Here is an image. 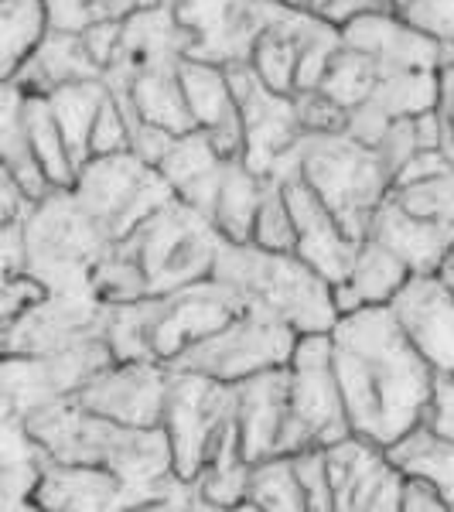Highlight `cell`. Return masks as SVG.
Listing matches in <instances>:
<instances>
[{"label":"cell","mask_w":454,"mask_h":512,"mask_svg":"<svg viewBox=\"0 0 454 512\" xmlns=\"http://www.w3.org/2000/svg\"><path fill=\"white\" fill-rule=\"evenodd\" d=\"M31 506L52 512H120L140 509V495L106 468L38 458Z\"/></svg>","instance_id":"d6986e66"},{"label":"cell","mask_w":454,"mask_h":512,"mask_svg":"<svg viewBox=\"0 0 454 512\" xmlns=\"http://www.w3.org/2000/svg\"><path fill=\"white\" fill-rule=\"evenodd\" d=\"M127 134H130V151H134L140 161L151 164V168H158V161L171 147V140L178 137V134H168V130L154 127V123H144V120L127 123Z\"/></svg>","instance_id":"681fc988"},{"label":"cell","mask_w":454,"mask_h":512,"mask_svg":"<svg viewBox=\"0 0 454 512\" xmlns=\"http://www.w3.org/2000/svg\"><path fill=\"white\" fill-rule=\"evenodd\" d=\"M222 164L226 161L216 154L209 134H205L202 127H195V130H185V134H178L171 140V147L158 161V171L171 185V192L178 195V192H185V188H192L195 181L209 178L212 171H219Z\"/></svg>","instance_id":"d6a6232c"},{"label":"cell","mask_w":454,"mask_h":512,"mask_svg":"<svg viewBox=\"0 0 454 512\" xmlns=\"http://www.w3.org/2000/svg\"><path fill=\"white\" fill-rule=\"evenodd\" d=\"M239 311V301L229 287L205 277L178 291L147 294L140 301L110 304L106 311V345L113 359H147L168 366L171 359L216 332Z\"/></svg>","instance_id":"277c9868"},{"label":"cell","mask_w":454,"mask_h":512,"mask_svg":"<svg viewBox=\"0 0 454 512\" xmlns=\"http://www.w3.org/2000/svg\"><path fill=\"white\" fill-rule=\"evenodd\" d=\"M291 465L297 472V482L308 499V512H328L332 509V485H328L325 468V448H304L291 454Z\"/></svg>","instance_id":"ab89813d"},{"label":"cell","mask_w":454,"mask_h":512,"mask_svg":"<svg viewBox=\"0 0 454 512\" xmlns=\"http://www.w3.org/2000/svg\"><path fill=\"white\" fill-rule=\"evenodd\" d=\"M297 345V332L277 318H267L260 311L239 308L226 325L202 335L188 349H181L168 369L198 373L219 379V383H239L246 376L267 373V369L287 366Z\"/></svg>","instance_id":"8fae6325"},{"label":"cell","mask_w":454,"mask_h":512,"mask_svg":"<svg viewBox=\"0 0 454 512\" xmlns=\"http://www.w3.org/2000/svg\"><path fill=\"white\" fill-rule=\"evenodd\" d=\"M291 99H294V113L304 134H335V130H345V110L335 99H328L321 93V89L291 93Z\"/></svg>","instance_id":"60d3db41"},{"label":"cell","mask_w":454,"mask_h":512,"mask_svg":"<svg viewBox=\"0 0 454 512\" xmlns=\"http://www.w3.org/2000/svg\"><path fill=\"white\" fill-rule=\"evenodd\" d=\"M260 188L263 175L246 168L243 158L226 161L216 205H212V226L219 229V236L226 243H250L253 219H257L260 205Z\"/></svg>","instance_id":"f1b7e54d"},{"label":"cell","mask_w":454,"mask_h":512,"mask_svg":"<svg viewBox=\"0 0 454 512\" xmlns=\"http://www.w3.org/2000/svg\"><path fill=\"white\" fill-rule=\"evenodd\" d=\"M24 274V233L21 222H0V287Z\"/></svg>","instance_id":"816d5d0a"},{"label":"cell","mask_w":454,"mask_h":512,"mask_svg":"<svg viewBox=\"0 0 454 512\" xmlns=\"http://www.w3.org/2000/svg\"><path fill=\"white\" fill-rule=\"evenodd\" d=\"M393 14L420 35L454 45V0H403Z\"/></svg>","instance_id":"74e56055"},{"label":"cell","mask_w":454,"mask_h":512,"mask_svg":"<svg viewBox=\"0 0 454 512\" xmlns=\"http://www.w3.org/2000/svg\"><path fill=\"white\" fill-rule=\"evenodd\" d=\"M390 198L410 216L454 226V164L424 178H410L390 188Z\"/></svg>","instance_id":"e575fe53"},{"label":"cell","mask_w":454,"mask_h":512,"mask_svg":"<svg viewBox=\"0 0 454 512\" xmlns=\"http://www.w3.org/2000/svg\"><path fill=\"white\" fill-rule=\"evenodd\" d=\"M41 294H45V287H41L38 280L28 277V274L7 280V284L0 287V355H4L7 332H11V325L24 315V308H28V304L38 301Z\"/></svg>","instance_id":"ee69618b"},{"label":"cell","mask_w":454,"mask_h":512,"mask_svg":"<svg viewBox=\"0 0 454 512\" xmlns=\"http://www.w3.org/2000/svg\"><path fill=\"white\" fill-rule=\"evenodd\" d=\"M212 280L236 294L239 308L291 325L297 335L332 332L335 291L294 250H263L257 243H222Z\"/></svg>","instance_id":"3957f363"},{"label":"cell","mask_w":454,"mask_h":512,"mask_svg":"<svg viewBox=\"0 0 454 512\" xmlns=\"http://www.w3.org/2000/svg\"><path fill=\"white\" fill-rule=\"evenodd\" d=\"M332 509L338 512H400V468L386 458V448L349 434L325 448Z\"/></svg>","instance_id":"9a60e30c"},{"label":"cell","mask_w":454,"mask_h":512,"mask_svg":"<svg viewBox=\"0 0 454 512\" xmlns=\"http://www.w3.org/2000/svg\"><path fill=\"white\" fill-rule=\"evenodd\" d=\"M82 79H103V69L89 59L79 35H72V31H52V28H45L41 41L31 48L28 59L18 65V72H14V82L28 96H48L52 89Z\"/></svg>","instance_id":"603a6c76"},{"label":"cell","mask_w":454,"mask_h":512,"mask_svg":"<svg viewBox=\"0 0 454 512\" xmlns=\"http://www.w3.org/2000/svg\"><path fill=\"white\" fill-rule=\"evenodd\" d=\"M451 164H454V158H451Z\"/></svg>","instance_id":"94428289"},{"label":"cell","mask_w":454,"mask_h":512,"mask_svg":"<svg viewBox=\"0 0 454 512\" xmlns=\"http://www.w3.org/2000/svg\"><path fill=\"white\" fill-rule=\"evenodd\" d=\"M386 458L400 468V475H414L431 482L454 509V437L437 434L427 424L410 427L393 444H386Z\"/></svg>","instance_id":"d4e9b609"},{"label":"cell","mask_w":454,"mask_h":512,"mask_svg":"<svg viewBox=\"0 0 454 512\" xmlns=\"http://www.w3.org/2000/svg\"><path fill=\"white\" fill-rule=\"evenodd\" d=\"M24 233V274L45 291H93L96 263L110 250V236L72 195V188H52L31 205Z\"/></svg>","instance_id":"8992f818"},{"label":"cell","mask_w":454,"mask_h":512,"mask_svg":"<svg viewBox=\"0 0 454 512\" xmlns=\"http://www.w3.org/2000/svg\"><path fill=\"white\" fill-rule=\"evenodd\" d=\"M403 4V0H390V7H393V11H396V7H400Z\"/></svg>","instance_id":"680465c9"},{"label":"cell","mask_w":454,"mask_h":512,"mask_svg":"<svg viewBox=\"0 0 454 512\" xmlns=\"http://www.w3.org/2000/svg\"><path fill=\"white\" fill-rule=\"evenodd\" d=\"M444 263H454V246H451V253H448V260H444Z\"/></svg>","instance_id":"91938a15"},{"label":"cell","mask_w":454,"mask_h":512,"mask_svg":"<svg viewBox=\"0 0 454 512\" xmlns=\"http://www.w3.org/2000/svg\"><path fill=\"white\" fill-rule=\"evenodd\" d=\"M403 335L437 376H454V291L441 274H410L390 301Z\"/></svg>","instance_id":"e0dca14e"},{"label":"cell","mask_w":454,"mask_h":512,"mask_svg":"<svg viewBox=\"0 0 454 512\" xmlns=\"http://www.w3.org/2000/svg\"><path fill=\"white\" fill-rule=\"evenodd\" d=\"M35 205V198L21 188V181L7 171V164H0V222H24Z\"/></svg>","instance_id":"db71d44e"},{"label":"cell","mask_w":454,"mask_h":512,"mask_svg":"<svg viewBox=\"0 0 454 512\" xmlns=\"http://www.w3.org/2000/svg\"><path fill=\"white\" fill-rule=\"evenodd\" d=\"M437 117H441V127H444V144L441 151L454 158V59L444 62L437 69V103H434Z\"/></svg>","instance_id":"f907efd6"},{"label":"cell","mask_w":454,"mask_h":512,"mask_svg":"<svg viewBox=\"0 0 454 512\" xmlns=\"http://www.w3.org/2000/svg\"><path fill=\"white\" fill-rule=\"evenodd\" d=\"M127 147H130L127 120H123L120 106L113 103L110 89H106V99H103V106H99V113L93 120V134H89V158H93V154L127 151Z\"/></svg>","instance_id":"7bdbcfd3"},{"label":"cell","mask_w":454,"mask_h":512,"mask_svg":"<svg viewBox=\"0 0 454 512\" xmlns=\"http://www.w3.org/2000/svg\"><path fill=\"white\" fill-rule=\"evenodd\" d=\"M233 393V420L243 461L253 465V461L277 454V437L287 414V366L239 379L233 383Z\"/></svg>","instance_id":"44dd1931"},{"label":"cell","mask_w":454,"mask_h":512,"mask_svg":"<svg viewBox=\"0 0 454 512\" xmlns=\"http://www.w3.org/2000/svg\"><path fill=\"white\" fill-rule=\"evenodd\" d=\"M321 4H328V0H308V11H318Z\"/></svg>","instance_id":"6f0895ef"},{"label":"cell","mask_w":454,"mask_h":512,"mask_svg":"<svg viewBox=\"0 0 454 512\" xmlns=\"http://www.w3.org/2000/svg\"><path fill=\"white\" fill-rule=\"evenodd\" d=\"M349 434L352 427L332 366V338L328 332L297 335L287 359V414L277 437V454L328 448Z\"/></svg>","instance_id":"9c48e42d"},{"label":"cell","mask_w":454,"mask_h":512,"mask_svg":"<svg viewBox=\"0 0 454 512\" xmlns=\"http://www.w3.org/2000/svg\"><path fill=\"white\" fill-rule=\"evenodd\" d=\"M236 4L239 0H171L178 21L195 35L192 55L216 62L222 28H226V21H229V14H233Z\"/></svg>","instance_id":"d590c367"},{"label":"cell","mask_w":454,"mask_h":512,"mask_svg":"<svg viewBox=\"0 0 454 512\" xmlns=\"http://www.w3.org/2000/svg\"><path fill=\"white\" fill-rule=\"evenodd\" d=\"M117 243L127 246V253H134L147 277V291L164 294L212 277L216 256L226 239L219 236L209 216L195 212L175 195Z\"/></svg>","instance_id":"ba28073f"},{"label":"cell","mask_w":454,"mask_h":512,"mask_svg":"<svg viewBox=\"0 0 454 512\" xmlns=\"http://www.w3.org/2000/svg\"><path fill=\"white\" fill-rule=\"evenodd\" d=\"M420 424H427L437 434L454 437V376L434 373V390H431V400H427V410Z\"/></svg>","instance_id":"7dc6e473"},{"label":"cell","mask_w":454,"mask_h":512,"mask_svg":"<svg viewBox=\"0 0 454 512\" xmlns=\"http://www.w3.org/2000/svg\"><path fill=\"white\" fill-rule=\"evenodd\" d=\"M110 362L113 352L106 345V335L45 355H4L0 359V396L21 417H28L31 410L72 396Z\"/></svg>","instance_id":"7c38bea8"},{"label":"cell","mask_w":454,"mask_h":512,"mask_svg":"<svg viewBox=\"0 0 454 512\" xmlns=\"http://www.w3.org/2000/svg\"><path fill=\"white\" fill-rule=\"evenodd\" d=\"M366 236L383 243L393 256H400L410 274H437L454 246V226L410 216L407 209L393 202L390 192L376 205Z\"/></svg>","instance_id":"7402d4cb"},{"label":"cell","mask_w":454,"mask_h":512,"mask_svg":"<svg viewBox=\"0 0 454 512\" xmlns=\"http://www.w3.org/2000/svg\"><path fill=\"white\" fill-rule=\"evenodd\" d=\"M24 137H28V147L35 154V161L45 171L48 185L52 188H69L72 178H76V164H72L69 151H65L62 130L55 123L52 110H48L45 96H28L24 93Z\"/></svg>","instance_id":"f546056e"},{"label":"cell","mask_w":454,"mask_h":512,"mask_svg":"<svg viewBox=\"0 0 454 512\" xmlns=\"http://www.w3.org/2000/svg\"><path fill=\"white\" fill-rule=\"evenodd\" d=\"M400 509L403 512H448V502H444V495L437 492L431 482L414 478V475H403Z\"/></svg>","instance_id":"f5cc1de1"},{"label":"cell","mask_w":454,"mask_h":512,"mask_svg":"<svg viewBox=\"0 0 454 512\" xmlns=\"http://www.w3.org/2000/svg\"><path fill=\"white\" fill-rule=\"evenodd\" d=\"M45 35L41 0H0V82L14 79L18 65Z\"/></svg>","instance_id":"1f68e13d"},{"label":"cell","mask_w":454,"mask_h":512,"mask_svg":"<svg viewBox=\"0 0 454 512\" xmlns=\"http://www.w3.org/2000/svg\"><path fill=\"white\" fill-rule=\"evenodd\" d=\"M274 178L297 175L315 192L342 229L352 239L366 236V226L373 219L376 205L393 188V175L386 171L376 147L362 144L345 130L335 134H301L291 154L277 161L270 171Z\"/></svg>","instance_id":"5b68a950"},{"label":"cell","mask_w":454,"mask_h":512,"mask_svg":"<svg viewBox=\"0 0 454 512\" xmlns=\"http://www.w3.org/2000/svg\"><path fill=\"white\" fill-rule=\"evenodd\" d=\"M45 99L62 130L65 151H69V158L79 171V164L89 158V134H93V120L106 99V82L103 79L69 82V86L52 89Z\"/></svg>","instance_id":"83f0119b"},{"label":"cell","mask_w":454,"mask_h":512,"mask_svg":"<svg viewBox=\"0 0 454 512\" xmlns=\"http://www.w3.org/2000/svg\"><path fill=\"white\" fill-rule=\"evenodd\" d=\"M342 45L359 48L379 65V72L403 69H431L437 72L444 62L454 59V45L420 35L410 24H403L393 11L362 14V18L342 24Z\"/></svg>","instance_id":"ffe728a7"},{"label":"cell","mask_w":454,"mask_h":512,"mask_svg":"<svg viewBox=\"0 0 454 512\" xmlns=\"http://www.w3.org/2000/svg\"><path fill=\"white\" fill-rule=\"evenodd\" d=\"M376 11H393L390 0H328L318 7V18H325L328 24L342 28V24L362 18V14H376Z\"/></svg>","instance_id":"11a10c76"},{"label":"cell","mask_w":454,"mask_h":512,"mask_svg":"<svg viewBox=\"0 0 454 512\" xmlns=\"http://www.w3.org/2000/svg\"><path fill=\"white\" fill-rule=\"evenodd\" d=\"M250 243L263 246V250H294V219H291V209H287L284 185H280V178L274 175H263Z\"/></svg>","instance_id":"8d00e7d4"},{"label":"cell","mask_w":454,"mask_h":512,"mask_svg":"<svg viewBox=\"0 0 454 512\" xmlns=\"http://www.w3.org/2000/svg\"><path fill=\"white\" fill-rule=\"evenodd\" d=\"M410 280V270L400 256H393L383 243L362 236L352 256V267L345 274L342 284H335V308L342 311H356L366 304H390L396 291Z\"/></svg>","instance_id":"cb8c5ba5"},{"label":"cell","mask_w":454,"mask_h":512,"mask_svg":"<svg viewBox=\"0 0 454 512\" xmlns=\"http://www.w3.org/2000/svg\"><path fill=\"white\" fill-rule=\"evenodd\" d=\"M178 86L185 96V106L192 113L195 127L209 130L219 120H226L229 113H236L233 89H229L226 65L212 59H198V55H181L178 65Z\"/></svg>","instance_id":"4316f807"},{"label":"cell","mask_w":454,"mask_h":512,"mask_svg":"<svg viewBox=\"0 0 454 512\" xmlns=\"http://www.w3.org/2000/svg\"><path fill=\"white\" fill-rule=\"evenodd\" d=\"M328 338L352 434L386 448L424 420L434 369L403 335L390 304L342 311Z\"/></svg>","instance_id":"6da1fadb"},{"label":"cell","mask_w":454,"mask_h":512,"mask_svg":"<svg viewBox=\"0 0 454 512\" xmlns=\"http://www.w3.org/2000/svg\"><path fill=\"white\" fill-rule=\"evenodd\" d=\"M41 458L106 468L140 495V509H198L192 482L175 475L164 427H130L79 407L72 396L24 417Z\"/></svg>","instance_id":"7a4b0ae2"},{"label":"cell","mask_w":454,"mask_h":512,"mask_svg":"<svg viewBox=\"0 0 454 512\" xmlns=\"http://www.w3.org/2000/svg\"><path fill=\"white\" fill-rule=\"evenodd\" d=\"M373 147H376L379 158H383L386 171H390V175L396 178V171H400L403 164H407L420 151V147H417V134H414V117L393 120Z\"/></svg>","instance_id":"f6af8a7d"},{"label":"cell","mask_w":454,"mask_h":512,"mask_svg":"<svg viewBox=\"0 0 454 512\" xmlns=\"http://www.w3.org/2000/svg\"><path fill=\"white\" fill-rule=\"evenodd\" d=\"M38 465L0 468V512L14 509H35L31 506V489H35Z\"/></svg>","instance_id":"bcb514c9"},{"label":"cell","mask_w":454,"mask_h":512,"mask_svg":"<svg viewBox=\"0 0 454 512\" xmlns=\"http://www.w3.org/2000/svg\"><path fill=\"white\" fill-rule=\"evenodd\" d=\"M21 113H24V89L14 79H4L0 82V164H7V171L21 181L24 192L38 202L41 195L52 192V185H48L45 171H41V164L31 154Z\"/></svg>","instance_id":"484cf974"},{"label":"cell","mask_w":454,"mask_h":512,"mask_svg":"<svg viewBox=\"0 0 454 512\" xmlns=\"http://www.w3.org/2000/svg\"><path fill=\"white\" fill-rule=\"evenodd\" d=\"M226 76L243 120V164L257 175H270L304 134L294 113V99L263 86L246 62H226Z\"/></svg>","instance_id":"4fadbf2b"},{"label":"cell","mask_w":454,"mask_h":512,"mask_svg":"<svg viewBox=\"0 0 454 512\" xmlns=\"http://www.w3.org/2000/svg\"><path fill=\"white\" fill-rule=\"evenodd\" d=\"M239 509H280V512H304L308 499L297 482L291 454H270L250 465L246 475V495Z\"/></svg>","instance_id":"4dcf8cb0"},{"label":"cell","mask_w":454,"mask_h":512,"mask_svg":"<svg viewBox=\"0 0 454 512\" xmlns=\"http://www.w3.org/2000/svg\"><path fill=\"white\" fill-rule=\"evenodd\" d=\"M280 185H284L287 209H291L294 219V253L304 263H311L332 287L342 284L352 267L359 239L345 233L342 222L335 219V212L297 175H284Z\"/></svg>","instance_id":"ac0fdd59"},{"label":"cell","mask_w":454,"mask_h":512,"mask_svg":"<svg viewBox=\"0 0 454 512\" xmlns=\"http://www.w3.org/2000/svg\"><path fill=\"white\" fill-rule=\"evenodd\" d=\"M41 451L31 441L24 417L11 403L0 396V468H18V465H38Z\"/></svg>","instance_id":"f35d334b"},{"label":"cell","mask_w":454,"mask_h":512,"mask_svg":"<svg viewBox=\"0 0 454 512\" xmlns=\"http://www.w3.org/2000/svg\"><path fill=\"white\" fill-rule=\"evenodd\" d=\"M72 195L93 216L110 243L130 236L144 219H151L168 198H175L171 185L158 168L140 161L134 151L93 154L79 164L72 178Z\"/></svg>","instance_id":"30bf717a"},{"label":"cell","mask_w":454,"mask_h":512,"mask_svg":"<svg viewBox=\"0 0 454 512\" xmlns=\"http://www.w3.org/2000/svg\"><path fill=\"white\" fill-rule=\"evenodd\" d=\"M41 7H45V28L72 35H82L96 21L110 18L106 0H41Z\"/></svg>","instance_id":"b9f144b4"},{"label":"cell","mask_w":454,"mask_h":512,"mask_svg":"<svg viewBox=\"0 0 454 512\" xmlns=\"http://www.w3.org/2000/svg\"><path fill=\"white\" fill-rule=\"evenodd\" d=\"M120 31H123V18H103L79 35L82 45H86V52H89V59H93L99 69H106V65L113 62V55H117Z\"/></svg>","instance_id":"c3c4849f"},{"label":"cell","mask_w":454,"mask_h":512,"mask_svg":"<svg viewBox=\"0 0 454 512\" xmlns=\"http://www.w3.org/2000/svg\"><path fill=\"white\" fill-rule=\"evenodd\" d=\"M376 79H379V65L369 59L366 52L349 48V45H338V52L332 55L325 76L318 82V89L349 113L352 106H359L362 99L373 93Z\"/></svg>","instance_id":"836d02e7"},{"label":"cell","mask_w":454,"mask_h":512,"mask_svg":"<svg viewBox=\"0 0 454 512\" xmlns=\"http://www.w3.org/2000/svg\"><path fill=\"white\" fill-rule=\"evenodd\" d=\"M106 311L110 304L93 291H45L11 325L4 355H45L103 335Z\"/></svg>","instance_id":"5bb4252c"},{"label":"cell","mask_w":454,"mask_h":512,"mask_svg":"<svg viewBox=\"0 0 454 512\" xmlns=\"http://www.w3.org/2000/svg\"><path fill=\"white\" fill-rule=\"evenodd\" d=\"M164 396H168V366L147 359H113L86 386H79L72 400L120 424L161 427Z\"/></svg>","instance_id":"2e32d148"},{"label":"cell","mask_w":454,"mask_h":512,"mask_svg":"<svg viewBox=\"0 0 454 512\" xmlns=\"http://www.w3.org/2000/svg\"><path fill=\"white\" fill-rule=\"evenodd\" d=\"M280 4H291V7H304V11H308V0H280Z\"/></svg>","instance_id":"9f6ffc18"},{"label":"cell","mask_w":454,"mask_h":512,"mask_svg":"<svg viewBox=\"0 0 454 512\" xmlns=\"http://www.w3.org/2000/svg\"><path fill=\"white\" fill-rule=\"evenodd\" d=\"M236 393L233 383L168 369V396H164V434L171 444L175 475L192 482L205 465L222 458H243L236 437Z\"/></svg>","instance_id":"52a82bcc"}]
</instances>
